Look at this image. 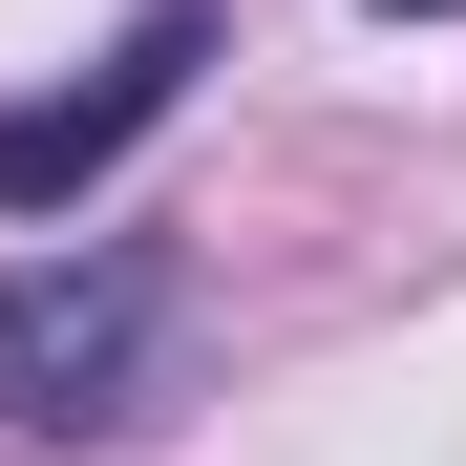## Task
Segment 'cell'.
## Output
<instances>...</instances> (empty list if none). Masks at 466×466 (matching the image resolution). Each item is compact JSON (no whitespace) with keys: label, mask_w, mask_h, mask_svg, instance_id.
<instances>
[{"label":"cell","mask_w":466,"mask_h":466,"mask_svg":"<svg viewBox=\"0 0 466 466\" xmlns=\"http://www.w3.org/2000/svg\"><path fill=\"white\" fill-rule=\"evenodd\" d=\"M148 339H170V255L148 233H86V255L0 276V445H86L148 403Z\"/></svg>","instance_id":"1"},{"label":"cell","mask_w":466,"mask_h":466,"mask_svg":"<svg viewBox=\"0 0 466 466\" xmlns=\"http://www.w3.org/2000/svg\"><path fill=\"white\" fill-rule=\"evenodd\" d=\"M212 64V0H148V22L86 64V86H43V106H0V212H64V191H106L148 127H170V86Z\"/></svg>","instance_id":"2"},{"label":"cell","mask_w":466,"mask_h":466,"mask_svg":"<svg viewBox=\"0 0 466 466\" xmlns=\"http://www.w3.org/2000/svg\"><path fill=\"white\" fill-rule=\"evenodd\" d=\"M381 22H445V0H381Z\"/></svg>","instance_id":"3"}]
</instances>
